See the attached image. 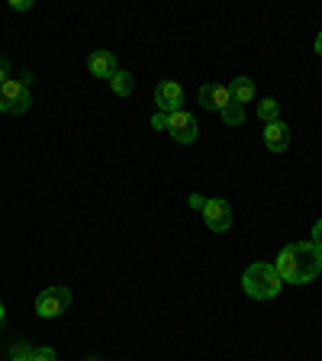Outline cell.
<instances>
[{
  "label": "cell",
  "instance_id": "1",
  "mask_svg": "<svg viewBox=\"0 0 322 361\" xmlns=\"http://www.w3.org/2000/svg\"><path fill=\"white\" fill-rule=\"evenodd\" d=\"M274 268L284 284H307L322 271V252L313 242H293V246L281 248Z\"/></svg>",
  "mask_w": 322,
  "mask_h": 361
},
{
  "label": "cell",
  "instance_id": "2",
  "mask_svg": "<svg viewBox=\"0 0 322 361\" xmlns=\"http://www.w3.org/2000/svg\"><path fill=\"white\" fill-rule=\"evenodd\" d=\"M242 287H245V293L252 300H274L277 293H281V287H284V281H281V274H277L274 265H248L245 274H242Z\"/></svg>",
  "mask_w": 322,
  "mask_h": 361
},
{
  "label": "cell",
  "instance_id": "3",
  "mask_svg": "<svg viewBox=\"0 0 322 361\" xmlns=\"http://www.w3.org/2000/svg\"><path fill=\"white\" fill-rule=\"evenodd\" d=\"M30 103H32V94L20 77H10L7 84H0V110H4V113L20 116L30 110Z\"/></svg>",
  "mask_w": 322,
  "mask_h": 361
},
{
  "label": "cell",
  "instance_id": "4",
  "mask_svg": "<svg viewBox=\"0 0 322 361\" xmlns=\"http://www.w3.org/2000/svg\"><path fill=\"white\" fill-rule=\"evenodd\" d=\"M71 303V291L68 287H46V291L36 297V313L42 319H55V316H62Z\"/></svg>",
  "mask_w": 322,
  "mask_h": 361
},
{
  "label": "cell",
  "instance_id": "5",
  "mask_svg": "<svg viewBox=\"0 0 322 361\" xmlns=\"http://www.w3.org/2000/svg\"><path fill=\"white\" fill-rule=\"evenodd\" d=\"M200 213H203V223H207L213 232H226L232 226V207L226 203V200H219V197L203 200Z\"/></svg>",
  "mask_w": 322,
  "mask_h": 361
},
{
  "label": "cell",
  "instance_id": "6",
  "mask_svg": "<svg viewBox=\"0 0 322 361\" xmlns=\"http://www.w3.org/2000/svg\"><path fill=\"white\" fill-rule=\"evenodd\" d=\"M155 103H158V113H177V110H184V87L177 84V81H161L155 87Z\"/></svg>",
  "mask_w": 322,
  "mask_h": 361
},
{
  "label": "cell",
  "instance_id": "7",
  "mask_svg": "<svg viewBox=\"0 0 322 361\" xmlns=\"http://www.w3.org/2000/svg\"><path fill=\"white\" fill-rule=\"evenodd\" d=\"M168 132L174 136V142L191 146L193 139H197V120H193L187 110H177V113L168 116Z\"/></svg>",
  "mask_w": 322,
  "mask_h": 361
},
{
  "label": "cell",
  "instance_id": "8",
  "mask_svg": "<svg viewBox=\"0 0 322 361\" xmlns=\"http://www.w3.org/2000/svg\"><path fill=\"white\" fill-rule=\"evenodd\" d=\"M87 71H91L94 77H100V81H110V77L116 75V55L110 52V49H97V52L87 58Z\"/></svg>",
  "mask_w": 322,
  "mask_h": 361
},
{
  "label": "cell",
  "instance_id": "9",
  "mask_svg": "<svg viewBox=\"0 0 322 361\" xmlns=\"http://www.w3.org/2000/svg\"><path fill=\"white\" fill-rule=\"evenodd\" d=\"M229 103H232V97H229V87H226V84H203V87H200V107L223 113Z\"/></svg>",
  "mask_w": 322,
  "mask_h": 361
},
{
  "label": "cell",
  "instance_id": "10",
  "mask_svg": "<svg viewBox=\"0 0 322 361\" xmlns=\"http://www.w3.org/2000/svg\"><path fill=\"white\" fill-rule=\"evenodd\" d=\"M264 146L271 148V152H287L290 148V126L287 123H268L264 126Z\"/></svg>",
  "mask_w": 322,
  "mask_h": 361
},
{
  "label": "cell",
  "instance_id": "11",
  "mask_svg": "<svg viewBox=\"0 0 322 361\" xmlns=\"http://www.w3.org/2000/svg\"><path fill=\"white\" fill-rule=\"evenodd\" d=\"M226 87H229V97L236 100V103H242V107L255 100V81L252 77H232Z\"/></svg>",
  "mask_w": 322,
  "mask_h": 361
},
{
  "label": "cell",
  "instance_id": "12",
  "mask_svg": "<svg viewBox=\"0 0 322 361\" xmlns=\"http://www.w3.org/2000/svg\"><path fill=\"white\" fill-rule=\"evenodd\" d=\"M132 87H136V81H132V75H129V71H123V68L110 77V91H113L116 97H129Z\"/></svg>",
  "mask_w": 322,
  "mask_h": 361
},
{
  "label": "cell",
  "instance_id": "13",
  "mask_svg": "<svg viewBox=\"0 0 322 361\" xmlns=\"http://www.w3.org/2000/svg\"><path fill=\"white\" fill-rule=\"evenodd\" d=\"M258 116H261V123H264V126L277 123V120H281V103H277L274 97H264L258 103Z\"/></svg>",
  "mask_w": 322,
  "mask_h": 361
},
{
  "label": "cell",
  "instance_id": "14",
  "mask_svg": "<svg viewBox=\"0 0 322 361\" xmlns=\"http://www.w3.org/2000/svg\"><path fill=\"white\" fill-rule=\"evenodd\" d=\"M223 123H226V126H242V123H245V107L232 100L229 107L223 110Z\"/></svg>",
  "mask_w": 322,
  "mask_h": 361
},
{
  "label": "cell",
  "instance_id": "15",
  "mask_svg": "<svg viewBox=\"0 0 322 361\" xmlns=\"http://www.w3.org/2000/svg\"><path fill=\"white\" fill-rule=\"evenodd\" d=\"M32 361H58V355H55V348L42 346V348H32Z\"/></svg>",
  "mask_w": 322,
  "mask_h": 361
},
{
  "label": "cell",
  "instance_id": "16",
  "mask_svg": "<svg viewBox=\"0 0 322 361\" xmlns=\"http://www.w3.org/2000/svg\"><path fill=\"white\" fill-rule=\"evenodd\" d=\"M10 361H32V348L30 346H16V355Z\"/></svg>",
  "mask_w": 322,
  "mask_h": 361
},
{
  "label": "cell",
  "instance_id": "17",
  "mask_svg": "<svg viewBox=\"0 0 322 361\" xmlns=\"http://www.w3.org/2000/svg\"><path fill=\"white\" fill-rule=\"evenodd\" d=\"M313 246L322 252V220H316V226H313Z\"/></svg>",
  "mask_w": 322,
  "mask_h": 361
},
{
  "label": "cell",
  "instance_id": "18",
  "mask_svg": "<svg viewBox=\"0 0 322 361\" xmlns=\"http://www.w3.org/2000/svg\"><path fill=\"white\" fill-rule=\"evenodd\" d=\"M152 126H155V129H168V113H155L152 116Z\"/></svg>",
  "mask_w": 322,
  "mask_h": 361
},
{
  "label": "cell",
  "instance_id": "19",
  "mask_svg": "<svg viewBox=\"0 0 322 361\" xmlns=\"http://www.w3.org/2000/svg\"><path fill=\"white\" fill-rule=\"evenodd\" d=\"M10 62H7V58H0V84H7V81H10Z\"/></svg>",
  "mask_w": 322,
  "mask_h": 361
},
{
  "label": "cell",
  "instance_id": "20",
  "mask_svg": "<svg viewBox=\"0 0 322 361\" xmlns=\"http://www.w3.org/2000/svg\"><path fill=\"white\" fill-rule=\"evenodd\" d=\"M10 7H13V10H30L32 4H30V0H13V4H10Z\"/></svg>",
  "mask_w": 322,
  "mask_h": 361
},
{
  "label": "cell",
  "instance_id": "21",
  "mask_svg": "<svg viewBox=\"0 0 322 361\" xmlns=\"http://www.w3.org/2000/svg\"><path fill=\"white\" fill-rule=\"evenodd\" d=\"M316 55H319V58H322V32H319V36H316Z\"/></svg>",
  "mask_w": 322,
  "mask_h": 361
},
{
  "label": "cell",
  "instance_id": "22",
  "mask_svg": "<svg viewBox=\"0 0 322 361\" xmlns=\"http://www.w3.org/2000/svg\"><path fill=\"white\" fill-rule=\"evenodd\" d=\"M4 316H7V310H4V300H0V326H4Z\"/></svg>",
  "mask_w": 322,
  "mask_h": 361
},
{
  "label": "cell",
  "instance_id": "23",
  "mask_svg": "<svg viewBox=\"0 0 322 361\" xmlns=\"http://www.w3.org/2000/svg\"><path fill=\"white\" fill-rule=\"evenodd\" d=\"M87 361H100V358H87Z\"/></svg>",
  "mask_w": 322,
  "mask_h": 361
}]
</instances>
